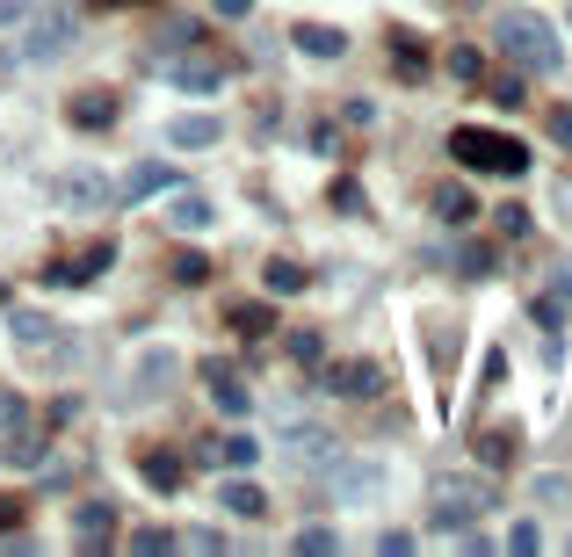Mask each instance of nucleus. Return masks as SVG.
<instances>
[{
    "label": "nucleus",
    "instance_id": "1",
    "mask_svg": "<svg viewBox=\"0 0 572 557\" xmlns=\"http://www.w3.org/2000/svg\"><path fill=\"white\" fill-rule=\"evenodd\" d=\"M493 44L515 58V66H529V73H558V29L544 22V15H529V8H507L500 22H493Z\"/></svg>",
    "mask_w": 572,
    "mask_h": 557
},
{
    "label": "nucleus",
    "instance_id": "2",
    "mask_svg": "<svg viewBox=\"0 0 572 557\" xmlns=\"http://www.w3.org/2000/svg\"><path fill=\"white\" fill-rule=\"evenodd\" d=\"M493 500H500V485H486V478H442L435 529H478V521L493 514Z\"/></svg>",
    "mask_w": 572,
    "mask_h": 557
},
{
    "label": "nucleus",
    "instance_id": "3",
    "mask_svg": "<svg viewBox=\"0 0 572 557\" xmlns=\"http://www.w3.org/2000/svg\"><path fill=\"white\" fill-rule=\"evenodd\" d=\"M449 152H457L464 167H478V174H522L529 167V145H515V138H493V131H449Z\"/></svg>",
    "mask_w": 572,
    "mask_h": 557
},
{
    "label": "nucleus",
    "instance_id": "4",
    "mask_svg": "<svg viewBox=\"0 0 572 557\" xmlns=\"http://www.w3.org/2000/svg\"><path fill=\"white\" fill-rule=\"evenodd\" d=\"M51 196L66 210H102V203H116V181L95 167H66V174H51Z\"/></svg>",
    "mask_w": 572,
    "mask_h": 557
},
{
    "label": "nucleus",
    "instance_id": "5",
    "mask_svg": "<svg viewBox=\"0 0 572 557\" xmlns=\"http://www.w3.org/2000/svg\"><path fill=\"white\" fill-rule=\"evenodd\" d=\"M73 37H80V22H73V15H44V22H29V37H22L8 58H0V66H22V58H58Z\"/></svg>",
    "mask_w": 572,
    "mask_h": 557
},
{
    "label": "nucleus",
    "instance_id": "6",
    "mask_svg": "<svg viewBox=\"0 0 572 557\" xmlns=\"http://www.w3.org/2000/svg\"><path fill=\"white\" fill-rule=\"evenodd\" d=\"M174 189H182V167L174 160H138L116 181V203H153V196H174Z\"/></svg>",
    "mask_w": 572,
    "mask_h": 557
},
{
    "label": "nucleus",
    "instance_id": "7",
    "mask_svg": "<svg viewBox=\"0 0 572 557\" xmlns=\"http://www.w3.org/2000/svg\"><path fill=\"white\" fill-rule=\"evenodd\" d=\"M167 87H182V95H218V87H225V66H218V58H203V51L189 44V51L167 58Z\"/></svg>",
    "mask_w": 572,
    "mask_h": 557
},
{
    "label": "nucleus",
    "instance_id": "8",
    "mask_svg": "<svg viewBox=\"0 0 572 557\" xmlns=\"http://www.w3.org/2000/svg\"><path fill=\"white\" fill-rule=\"evenodd\" d=\"M283 449H290L297 463H312V471H326V463L341 456L334 427H312V420H290V427H283Z\"/></svg>",
    "mask_w": 572,
    "mask_h": 557
},
{
    "label": "nucleus",
    "instance_id": "9",
    "mask_svg": "<svg viewBox=\"0 0 572 557\" xmlns=\"http://www.w3.org/2000/svg\"><path fill=\"white\" fill-rule=\"evenodd\" d=\"M326 391H334V398H377L384 369L377 362H341V369H326Z\"/></svg>",
    "mask_w": 572,
    "mask_h": 557
},
{
    "label": "nucleus",
    "instance_id": "10",
    "mask_svg": "<svg viewBox=\"0 0 572 557\" xmlns=\"http://www.w3.org/2000/svg\"><path fill=\"white\" fill-rule=\"evenodd\" d=\"M326 485H334L341 500H370V492L384 485V471H377V463H341L334 456V463H326Z\"/></svg>",
    "mask_w": 572,
    "mask_h": 557
},
{
    "label": "nucleus",
    "instance_id": "11",
    "mask_svg": "<svg viewBox=\"0 0 572 557\" xmlns=\"http://www.w3.org/2000/svg\"><path fill=\"white\" fill-rule=\"evenodd\" d=\"M109 261H116V246L102 239V246H87L80 261H58V268H44V283H95V275H109Z\"/></svg>",
    "mask_w": 572,
    "mask_h": 557
},
{
    "label": "nucleus",
    "instance_id": "12",
    "mask_svg": "<svg viewBox=\"0 0 572 557\" xmlns=\"http://www.w3.org/2000/svg\"><path fill=\"white\" fill-rule=\"evenodd\" d=\"M109 529H116V507H109V500H80V507H73V536H80V550H102Z\"/></svg>",
    "mask_w": 572,
    "mask_h": 557
},
{
    "label": "nucleus",
    "instance_id": "13",
    "mask_svg": "<svg viewBox=\"0 0 572 557\" xmlns=\"http://www.w3.org/2000/svg\"><path fill=\"white\" fill-rule=\"evenodd\" d=\"M210 218H218V203H210V196H196V189H174V203H167V225H174V232H203Z\"/></svg>",
    "mask_w": 572,
    "mask_h": 557
},
{
    "label": "nucleus",
    "instance_id": "14",
    "mask_svg": "<svg viewBox=\"0 0 572 557\" xmlns=\"http://www.w3.org/2000/svg\"><path fill=\"white\" fill-rule=\"evenodd\" d=\"M203 391H210V406H225V413H247V384L232 377V362H210V369H203Z\"/></svg>",
    "mask_w": 572,
    "mask_h": 557
},
{
    "label": "nucleus",
    "instance_id": "15",
    "mask_svg": "<svg viewBox=\"0 0 572 557\" xmlns=\"http://www.w3.org/2000/svg\"><path fill=\"white\" fill-rule=\"evenodd\" d=\"M515 456H522V435H515V427H486V435H478V463H493V471H507Z\"/></svg>",
    "mask_w": 572,
    "mask_h": 557
},
{
    "label": "nucleus",
    "instance_id": "16",
    "mask_svg": "<svg viewBox=\"0 0 572 557\" xmlns=\"http://www.w3.org/2000/svg\"><path fill=\"white\" fill-rule=\"evenodd\" d=\"M218 500H225L232 514H247V521H261V514H268V492H261L254 478H232V485H218Z\"/></svg>",
    "mask_w": 572,
    "mask_h": 557
},
{
    "label": "nucleus",
    "instance_id": "17",
    "mask_svg": "<svg viewBox=\"0 0 572 557\" xmlns=\"http://www.w3.org/2000/svg\"><path fill=\"white\" fill-rule=\"evenodd\" d=\"M297 51H305V58H341L348 37H341V29H319V22H297Z\"/></svg>",
    "mask_w": 572,
    "mask_h": 557
},
{
    "label": "nucleus",
    "instance_id": "18",
    "mask_svg": "<svg viewBox=\"0 0 572 557\" xmlns=\"http://www.w3.org/2000/svg\"><path fill=\"white\" fill-rule=\"evenodd\" d=\"M391 58H399V73H406V87H420V80L435 73V66H428V51H420V37H406V29H399V37H391Z\"/></svg>",
    "mask_w": 572,
    "mask_h": 557
},
{
    "label": "nucleus",
    "instance_id": "19",
    "mask_svg": "<svg viewBox=\"0 0 572 557\" xmlns=\"http://www.w3.org/2000/svg\"><path fill=\"white\" fill-rule=\"evenodd\" d=\"M167 384H174V355L160 348V355H145V362H138V377H131V391L145 398V391H167Z\"/></svg>",
    "mask_w": 572,
    "mask_h": 557
},
{
    "label": "nucleus",
    "instance_id": "20",
    "mask_svg": "<svg viewBox=\"0 0 572 557\" xmlns=\"http://www.w3.org/2000/svg\"><path fill=\"white\" fill-rule=\"evenodd\" d=\"M145 485H153V492H182V456L145 449Z\"/></svg>",
    "mask_w": 572,
    "mask_h": 557
},
{
    "label": "nucleus",
    "instance_id": "21",
    "mask_svg": "<svg viewBox=\"0 0 572 557\" xmlns=\"http://www.w3.org/2000/svg\"><path fill=\"white\" fill-rule=\"evenodd\" d=\"M167 138L182 145V152H203V145H218V123H210V116H182V123H174Z\"/></svg>",
    "mask_w": 572,
    "mask_h": 557
},
{
    "label": "nucleus",
    "instance_id": "22",
    "mask_svg": "<svg viewBox=\"0 0 572 557\" xmlns=\"http://www.w3.org/2000/svg\"><path fill=\"white\" fill-rule=\"evenodd\" d=\"M109 116H116V102H109V95H73V123H80V131H102Z\"/></svg>",
    "mask_w": 572,
    "mask_h": 557
},
{
    "label": "nucleus",
    "instance_id": "23",
    "mask_svg": "<svg viewBox=\"0 0 572 557\" xmlns=\"http://www.w3.org/2000/svg\"><path fill=\"white\" fill-rule=\"evenodd\" d=\"M478 73H486V58H478L471 44H449V80H457V87H478Z\"/></svg>",
    "mask_w": 572,
    "mask_h": 557
},
{
    "label": "nucleus",
    "instance_id": "24",
    "mask_svg": "<svg viewBox=\"0 0 572 557\" xmlns=\"http://www.w3.org/2000/svg\"><path fill=\"white\" fill-rule=\"evenodd\" d=\"M471 210H478V203H471V189H435V218H442V225H464Z\"/></svg>",
    "mask_w": 572,
    "mask_h": 557
},
{
    "label": "nucleus",
    "instance_id": "25",
    "mask_svg": "<svg viewBox=\"0 0 572 557\" xmlns=\"http://www.w3.org/2000/svg\"><path fill=\"white\" fill-rule=\"evenodd\" d=\"M305 283H312V275L297 268V261H268V290H276V297H297Z\"/></svg>",
    "mask_w": 572,
    "mask_h": 557
},
{
    "label": "nucleus",
    "instance_id": "26",
    "mask_svg": "<svg viewBox=\"0 0 572 557\" xmlns=\"http://www.w3.org/2000/svg\"><path fill=\"white\" fill-rule=\"evenodd\" d=\"M232 326L247 333V340H261L268 326H276V312H268V304H232Z\"/></svg>",
    "mask_w": 572,
    "mask_h": 557
},
{
    "label": "nucleus",
    "instance_id": "27",
    "mask_svg": "<svg viewBox=\"0 0 572 557\" xmlns=\"http://www.w3.org/2000/svg\"><path fill=\"white\" fill-rule=\"evenodd\" d=\"M196 37H203V22H189V15H174V22L160 29V51H189Z\"/></svg>",
    "mask_w": 572,
    "mask_h": 557
},
{
    "label": "nucleus",
    "instance_id": "28",
    "mask_svg": "<svg viewBox=\"0 0 572 557\" xmlns=\"http://www.w3.org/2000/svg\"><path fill=\"white\" fill-rule=\"evenodd\" d=\"M210 456H225L232 471H247V463L261 456V442H254V435H225V449H210Z\"/></svg>",
    "mask_w": 572,
    "mask_h": 557
},
{
    "label": "nucleus",
    "instance_id": "29",
    "mask_svg": "<svg viewBox=\"0 0 572 557\" xmlns=\"http://www.w3.org/2000/svg\"><path fill=\"white\" fill-rule=\"evenodd\" d=\"M507 550H515V557H536V550H544V536H536V521H515V529H507Z\"/></svg>",
    "mask_w": 572,
    "mask_h": 557
},
{
    "label": "nucleus",
    "instance_id": "30",
    "mask_svg": "<svg viewBox=\"0 0 572 557\" xmlns=\"http://www.w3.org/2000/svg\"><path fill=\"white\" fill-rule=\"evenodd\" d=\"M15 340H22V348H37V340H51V319H37V312H15Z\"/></svg>",
    "mask_w": 572,
    "mask_h": 557
},
{
    "label": "nucleus",
    "instance_id": "31",
    "mask_svg": "<svg viewBox=\"0 0 572 557\" xmlns=\"http://www.w3.org/2000/svg\"><path fill=\"white\" fill-rule=\"evenodd\" d=\"M290 550H297V557H334V529H305Z\"/></svg>",
    "mask_w": 572,
    "mask_h": 557
},
{
    "label": "nucleus",
    "instance_id": "32",
    "mask_svg": "<svg viewBox=\"0 0 572 557\" xmlns=\"http://www.w3.org/2000/svg\"><path fill=\"white\" fill-rule=\"evenodd\" d=\"M131 550H138V557H167V550H182V536H160V529H145V536H131Z\"/></svg>",
    "mask_w": 572,
    "mask_h": 557
},
{
    "label": "nucleus",
    "instance_id": "33",
    "mask_svg": "<svg viewBox=\"0 0 572 557\" xmlns=\"http://www.w3.org/2000/svg\"><path fill=\"white\" fill-rule=\"evenodd\" d=\"M0 456H8V463H37L44 442H37V435H8V449H0Z\"/></svg>",
    "mask_w": 572,
    "mask_h": 557
},
{
    "label": "nucleus",
    "instance_id": "34",
    "mask_svg": "<svg viewBox=\"0 0 572 557\" xmlns=\"http://www.w3.org/2000/svg\"><path fill=\"white\" fill-rule=\"evenodd\" d=\"M486 95H493L500 109H522V80H486Z\"/></svg>",
    "mask_w": 572,
    "mask_h": 557
},
{
    "label": "nucleus",
    "instance_id": "35",
    "mask_svg": "<svg viewBox=\"0 0 572 557\" xmlns=\"http://www.w3.org/2000/svg\"><path fill=\"white\" fill-rule=\"evenodd\" d=\"M457 268H464V275H486L493 254H486V246H457Z\"/></svg>",
    "mask_w": 572,
    "mask_h": 557
},
{
    "label": "nucleus",
    "instance_id": "36",
    "mask_svg": "<svg viewBox=\"0 0 572 557\" xmlns=\"http://www.w3.org/2000/svg\"><path fill=\"white\" fill-rule=\"evenodd\" d=\"M203 275H210L203 254H182V261H174V283H203Z\"/></svg>",
    "mask_w": 572,
    "mask_h": 557
},
{
    "label": "nucleus",
    "instance_id": "37",
    "mask_svg": "<svg viewBox=\"0 0 572 557\" xmlns=\"http://www.w3.org/2000/svg\"><path fill=\"white\" fill-rule=\"evenodd\" d=\"M500 232H507V239H522V232H529V210H522V203H507V210H500Z\"/></svg>",
    "mask_w": 572,
    "mask_h": 557
},
{
    "label": "nucleus",
    "instance_id": "38",
    "mask_svg": "<svg viewBox=\"0 0 572 557\" xmlns=\"http://www.w3.org/2000/svg\"><path fill=\"white\" fill-rule=\"evenodd\" d=\"M0 427H22V398L8 384H0Z\"/></svg>",
    "mask_w": 572,
    "mask_h": 557
},
{
    "label": "nucleus",
    "instance_id": "39",
    "mask_svg": "<svg viewBox=\"0 0 572 557\" xmlns=\"http://www.w3.org/2000/svg\"><path fill=\"white\" fill-rule=\"evenodd\" d=\"M290 355L297 362H319V333H290Z\"/></svg>",
    "mask_w": 572,
    "mask_h": 557
},
{
    "label": "nucleus",
    "instance_id": "40",
    "mask_svg": "<svg viewBox=\"0 0 572 557\" xmlns=\"http://www.w3.org/2000/svg\"><path fill=\"white\" fill-rule=\"evenodd\" d=\"M29 22V0H0V29H22Z\"/></svg>",
    "mask_w": 572,
    "mask_h": 557
},
{
    "label": "nucleus",
    "instance_id": "41",
    "mask_svg": "<svg viewBox=\"0 0 572 557\" xmlns=\"http://www.w3.org/2000/svg\"><path fill=\"white\" fill-rule=\"evenodd\" d=\"M334 203H341L348 218H355V210H363V189H355V181H334Z\"/></svg>",
    "mask_w": 572,
    "mask_h": 557
},
{
    "label": "nucleus",
    "instance_id": "42",
    "mask_svg": "<svg viewBox=\"0 0 572 557\" xmlns=\"http://www.w3.org/2000/svg\"><path fill=\"white\" fill-rule=\"evenodd\" d=\"M182 550H225V536L218 529H196V536H182Z\"/></svg>",
    "mask_w": 572,
    "mask_h": 557
},
{
    "label": "nucleus",
    "instance_id": "43",
    "mask_svg": "<svg viewBox=\"0 0 572 557\" xmlns=\"http://www.w3.org/2000/svg\"><path fill=\"white\" fill-rule=\"evenodd\" d=\"M551 138H558V145L572 152V109H551Z\"/></svg>",
    "mask_w": 572,
    "mask_h": 557
},
{
    "label": "nucleus",
    "instance_id": "44",
    "mask_svg": "<svg viewBox=\"0 0 572 557\" xmlns=\"http://www.w3.org/2000/svg\"><path fill=\"white\" fill-rule=\"evenodd\" d=\"M218 15H232V22H239V15H254V0H218Z\"/></svg>",
    "mask_w": 572,
    "mask_h": 557
},
{
    "label": "nucleus",
    "instance_id": "45",
    "mask_svg": "<svg viewBox=\"0 0 572 557\" xmlns=\"http://www.w3.org/2000/svg\"><path fill=\"white\" fill-rule=\"evenodd\" d=\"M22 521V500H0V529H15Z\"/></svg>",
    "mask_w": 572,
    "mask_h": 557
},
{
    "label": "nucleus",
    "instance_id": "46",
    "mask_svg": "<svg viewBox=\"0 0 572 557\" xmlns=\"http://www.w3.org/2000/svg\"><path fill=\"white\" fill-rule=\"evenodd\" d=\"M95 8H124V0H95Z\"/></svg>",
    "mask_w": 572,
    "mask_h": 557
}]
</instances>
